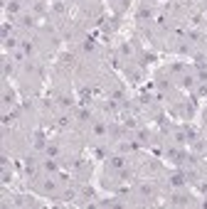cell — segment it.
Instances as JSON below:
<instances>
[{
    "mask_svg": "<svg viewBox=\"0 0 207 209\" xmlns=\"http://www.w3.org/2000/svg\"><path fill=\"white\" fill-rule=\"evenodd\" d=\"M8 10H10V12H17V10H20V5H17V3H10V5H8Z\"/></svg>",
    "mask_w": 207,
    "mask_h": 209,
    "instance_id": "1",
    "label": "cell"
}]
</instances>
